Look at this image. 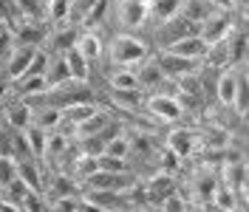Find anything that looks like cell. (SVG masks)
Segmentation results:
<instances>
[{
    "label": "cell",
    "mask_w": 249,
    "mask_h": 212,
    "mask_svg": "<svg viewBox=\"0 0 249 212\" xmlns=\"http://www.w3.org/2000/svg\"><path fill=\"white\" fill-rule=\"evenodd\" d=\"M224 187L232 190V193H244V190H247V164H244V159L227 161V170H224Z\"/></svg>",
    "instance_id": "obj_13"
},
{
    "label": "cell",
    "mask_w": 249,
    "mask_h": 212,
    "mask_svg": "<svg viewBox=\"0 0 249 212\" xmlns=\"http://www.w3.org/2000/svg\"><path fill=\"white\" fill-rule=\"evenodd\" d=\"M93 113H96L93 102H77V105H71V107L62 110V122H71V127H77L79 122H85L88 116H93Z\"/></svg>",
    "instance_id": "obj_24"
},
{
    "label": "cell",
    "mask_w": 249,
    "mask_h": 212,
    "mask_svg": "<svg viewBox=\"0 0 249 212\" xmlns=\"http://www.w3.org/2000/svg\"><path fill=\"white\" fill-rule=\"evenodd\" d=\"M144 57H147V46L130 34H119L110 46V60L116 65H139Z\"/></svg>",
    "instance_id": "obj_1"
},
{
    "label": "cell",
    "mask_w": 249,
    "mask_h": 212,
    "mask_svg": "<svg viewBox=\"0 0 249 212\" xmlns=\"http://www.w3.org/2000/svg\"><path fill=\"white\" fill-rule=\"evenodd\" d=\"M156 65H159V71L167 76V79H181V76L198 71V68H196L198 60H187V57H178V54H170V51H164Z\"/></svg>",
    "instance_id": "obj_6"
},
{
    "label": "cell",
    "mask_w": 249,
    "mask_h": 212,
    "mask_svg": "<svg viewBox=\"0 0 249 212\" xmlns=\"http://www.w3.org/2000/svg\"><path fill=\"white\" fill-rule=\"evenodd\" d=\"M88 190H105V193H127L136 178L124 170V173H110V170H93L91 176L85 178Z\"/></svg>",
    "instance_id": "obj_2"
},
{
    "label": "cell",
    "mask_w": 249,
    "mask_h": 212,
    "mask_svg": "<svg viewBox=\"0 0 249 212\" xmlns=\"http://www.w3.org/2000/svg\"><path fill=\"white\" fill-rule=\"evenodd\" d=\"M12 88L23 102H31L34 96H43L48 91L46 76H17V79H12Z\"/></svg>",
    "instance_id": "obj_11"
},
{
    "label": "cell",
    "mask_w": 249,
    "mask_h": 212,
    "mask_svg": "<svg viewBox=\"0 0 249 212\" xmlns=\"http://www.w3.org/2000/svg\"><path fill=\"white\" fill-rule=\"evenodd\" d=\"M119 20L127 29H136L147 20V0H122L119 3Z\"/></svg>",
    "instance_id": "obj_12"
},
{
    "label": "cell",
    "mask_w": 249,
    "mask_h": 212,
    "mask_svg": "<svg viewBox=\"0 0 249 212\" xmlns=\"http://www.w3.org/2000/svg\"><path fill=\"white\" fill-rule=\"evenodd\" d=\"M20 210L43 212V204H40V193H34V190H26V195H23V201H20Z\"/></svg>",
    "instance_id": "obj_36"
},
{
    "label": "cell",
    "mask_w": 249,
    "mask_h": 212,
    "mask_svg": "<svg viewBox=\"0 0 249 212\" xmlns=\"http://www.w3.org/2000/svg\"><path fill=\"white\" fill-rule=\"evenodd\" d=\"M74 193H77V184L71 181L68 176H57V178L51 181V195L65 198V195H74Z\"/></svg>",
    "instance_id": "obj_31"
},
{
    "label": "cell",
    "mask_w": 249,
    "mask_h": 212,
    "mask_svg": "<svg viewBox=\"0 0 249 212\" xmlns=\"http://www.w3.org/2000/svg\"><path fill=\"white\" fill-rule=\"evenodd\" d=\"M88 204L93 207H99V210H116L119 204H122V193H105V190H91V195H88Z\"/></svg>",
    "instance_id": "obj_25"
},
{
    "label": "cell",
    "mask_w": 249,
    "mask_h": 212,
    "mask_svg": "<svg viewBox=\"0 0 249 212\" xmlns=\"http://www.w3.org/2000/svg\"><path fill=\"white\" fill-rule=\"evenodd\" d=\"M215 9H221V12H232V0H210Z\"/></svg>",
    "instance_id": "obj_41"
},
{
    "label": "cell",
    "mask_w": 249,
    "mask_h": 212,
    "mask_svg": "<svg viewBox=\"0 0 249 212\" xmlns=\"http://www.w3.org/2000/svg\"><path fill=\"white\" fill-rule=\"evenodd\" d=\"M74 48H77V51H79V54H82L88 62H93V60H99V54H102V40H99V34L88 31V34L77 37Z\"/></svg>",
    "instance_id": "obj_20"
},
{
    "label": "cell",
    "mask_w": 249,
    "mask_h": 212,
    "mask_svg": "<svg viewBox=\"0 0 249 212\" xmlns=\"http://www.w3.org/2000/svg\"><path fill=\"white\" fill-rule=\"evenodd\" d=\"M46 3H48V0H43V6H46Z\"/></svg>",
    "instance_id": "obj_42"
},
{
    "label": "cell",
    "mask_w": 249,
    "mask_h": 212,
    "mask_svg": "<svg viewBox=\"0 0 249 212\" xmlns=\"http://www.w3.org/2000/svg\"><path fill=\"white\" fill-rule=\"evenodd\" d=\"M96 170H110V173H124L127 161L124 159H113V156H96Z\"/></svg>",
    "instance_id": "obj_34"
},
{
    "label": "cell",
    "mask_w": 249,
    "mask_h": 212,
    "mask_svg": "<svg viewBox=\"0 0 249 212\" xmlns=\"http://www.w3.org/2000/svg\"><path fill=\"white\" fill-rule=\"evenodd\" d=\"M62 57H65V65H68L71 79H77V82H88V68H91V62L85 60L77 48H68Z\"/></svg>",
    "instance_id": "obj_19"
},
{
    "label": "cell",
    "mask_w": 249,
    "mask_h": 212,
    "mask_svg": "<svg viewBox=\"0 0 249 212\" xmlns=\"http://www.w3.org/2000/svg\"><path fill=\"white\" fill-rule=\"evenodd\" d=\"M110 122L108 113H102V110H96L93 116H88L85 122H79L77 127H74V133H77V139H85V136H93V133H99L105 124Z\"/></svg>",
    "instance_id": "obj_22"
},
{
    "label": "cell",
    "mask_w": 249,
    "mask_h": 212,
    "mask_svg": "<svg viewBox=\"0 0 249 212\" xmlns=\"http://www.w3.org/2000/svg\"><path fill=\"white\" fill-rule=\"evenodd\" d=\"M34 54H37L34 46H15L9 51V57H6V76H9V79L23 76L26 68L31 65V60H34Z\"/></svg>",
    "instance_id": "obj_7"
},
{
    "label": "cell",
    "mask_w": 249,
    "mask_h": 212,
    "mask_svg": "<svg viewBox=\"0 0 249 212\" xmlns=\"http://www.w3.org/2000/svg\"><path fill=\"white\" fill-rule=\"evenodd\" d=\"M31 122H34V107H31V102H17V105H12L9 110H6V124L12 127V130H26Z\"/></svg>",
    "instance_id": "obj_14"
},
{
    "label": "cell",
    "mask_w": 249,
    "mask_h": 212,
    "mask_svg": "<svg viewBox=\"0 0 249 212\" xmlns=\"http://www.w3.org/2000/svg\"><path fill=\"white\" fill-rule=\"evenodd\" d=\"M147 110H150L159 122H178L181 113H184L181 102H178L176 96H170V93H156V96H150V99H147Z\"/></svg>",
    "instance_id": "obj_4"
},
{
    "label": "cell",
    "mask_w": 249,
    "mask_h": 212,
    "mask_svg": "<svg viewBox=\"0 0 249 212\" xmlns=\"http://www.w3.org/2000/svg\"><path fill=\"white\" fill-rule=\"evenodd\" d=\"M17 9H20V15L26 17V20H37L40 17V12L46 9L43 6V0H15Z\"/></svg>",
    "instance_id": "obj_33"
},
{
    "label": "cell",
    "mask_w": 249,
    "mask_h": 212,
    "mask_svg": "<svg viewBox=\"0 0 249 212\" xmlns=\"http://www.w3.org/2000/svg\"><path fill=\"white\" fill-rule=\"evenodd\" d=\"M60 122H62V110H57V107H43V110H34V122L31 124H37L43 130H51Z\"/></svg>",
    "instance_id": "obj_26"
},
{
    "label": "cell",
    "mask_w": 249,
    "mask_h": 212,
    "mask_svg": "<svg viewBox=\"0 0 249 212\" xmlns=\"http://www.w3.org/2000/svg\"><path fill=\"white\" fill-rule=\"evenodd\" d=\"M43 37H46V29H43L37 20H23V23H17V29L12 31L15 46H34V48H40Z\"/></svg>",
    "instance_id": "obj_8"
},
{
    "label": "cell",
    "mask_w": 249,
    "mask_h": 212,
    "mask_svg": "<svg viewBox=\"0 0 249 212\" xmlns=\"http://www.w3.org/2000/svg\"><path fill=\"white\" fill-rule=\"evenodd\" d=\"M161 212H184V204H181L176 195H170L164 204H161Z\"/></svg>",
    "instance_id": "obj_40"
},
{
    "label": "cell",
    "mask_w": 249,
    "mask_h": 212,
    "mask_svg": "<svg viewBox=\"0 0 249 212\" xmlns=\"http://www.w3.org/2000/svg\"><path fill=\"white\" fill-rule=\"evenodd\" d=\"M238 79H241V71H235V68L224 71V74L215 79V96H218L221 105H227V107L235 105V96H238Z\"/></svg>",
    "instance_id": "obj_9"
},
{
    "label": "cell",
    "mask_w": 249,
    "mask_h": 212,
    "mask_svg": "<svg viewBox=\"0 0 249 212\" xmlns=\"http://www.w3.org/2000/svg\"><path fill=\"white\" fill-rule=\"evenodd\" d=\"M74 43H77V31L74 29H62L54 34V48L60 51V54H65L68 48H74Z\"/></svg>",
    "instance_id": "obj_32"
},
{
    "label": "cell",
    "mask_w": 249,
    "mask_h": 212,
    "mask_svg": "<svg viewBox=\"0 0 249 212\" xmlns=\"http://www.w3.org/2000/svg\"><path fill=\"white\" fill-rule=\"evenodd\" d=\"M213 201H215L221 210H230V212L235 210V193H232V190H227L224 184H221V187H215V193H213Z\"/></svg>",
    "instance_id": "obj_35"
},
{
    "label": "cell",
    "mask_w": 249,
    "mask_h": 212,
    "mask_svg": "<svg viewBox=\"0 0 249 212\" xmlns=\"http://www.w3.org/2000/svg\"><path fill=\"white\" fill-rule=\"evenodd\" d=\"M190 34H198V23H193L190 17H184L181 12L170 20L161 23V31H159V40H164V46H170L181 37H190Z\"/></svg>",
    "instance_id": "obj_5"
},
{
    "label": "cell",
    "mask_w": 249,
    "mask_h": 212,
    "mask_svg": "<svg viewBox=\"0 0 249 212\" xmlns=\"http://www.w3.org/2000/svg\"><path fill=\"white\" fill-rule=\"evenodd\" d=\"M93 3H96V0H71V12H68V17H74V20H82V17L91 12Z\"/></svg>",
    "instance_id": "obj_37"
},
{
    "label": "cell",
    "mask_w": 249,
    "mask_h": 212,
    "mask_svg": "<svg viewBox=\"0 0 249 212\" xmlns=\"http://www.w3.org/2000/svg\"><path fill=\"white\" fill-rule=\"evenodd\" d=\"M108 6H110L108 0H96V3L91 6V12H88V15L82 17V23H85L88 29H93V26H99V23L105 20V15H108Z\"/></svg>",
    "instance_id": "obj_27"
},
{
    "label": "cell",
    "mask_w": 249,
    "mask_h": 212,
    "mask_svg": "<svg viewBox=\"0 0 249 212\" xmlns=\"http://www.w3.org/2000/svg\"><path fill=\"white\" fill-rule=\"evenodd\" d=\"M213 193H215V178H201V184H198V195L213 201Z\"/></svg>",
    "instance_id": "obj_39"
},
{
    "label": "cell",
    "mask_w": 249,
    "mask_h": 212,
    "mask_svg": "<svg viewBox=\"0 0 249 212\" xmlns=\"http://www.w3.org/2000/svg\"><path fill=\"white\" fill-rule=\"evenodd\" d=\"M54 210H57V212H77V210H79V201H77L74 195L57 198V204H54Z\"/></svg>",
    "instance_id": "obj_38"
},
{
    "label": "cell",
    "mask_w": 249,
    "mask_h": 212,
    "mask_svg": "<svg viewBox=\"0 0 249 212\" xmlns=\"http://www.w3.org/2000/svg\"><path fill=\"white\" fill-rule=\"evenodd\" d=\"M167 144H170V153L176 159H187L196 147V133L193 130H173Z\"/></svg>",
    "instance_id": "obj_18"
},
{
    "label": "cell",
    "mask_w": 249,
    "mask_h": 212,
    "mask_svg": "<svg viewBox=\"0 0 249 212\" xmlns=\"http://www.w3.org/2000/svg\"><path fill=\"white\" fill-rule=\"evenodd\" d=\"M93 170H96V159H93V156H85V153H82V156L77 159V167H74V178L85 184V178L91 176Z\"/></svg>",
    "instance_id": "obj_30"
},
{
    "label": "cell",
    "mask_w": 249,
    "mask_h": 212,
    "mask_svg": "<svg viewBox=\"0 0 249 212\" xmlns=\"http://www.w3.org/2000/svg\"><path fill=\"white\" fill-rule=\"evenodd\" d=\"M232 34V15L230 12H215L213 17H207L201 26H198V37H201L207 46L221 43Z\"/></svg>",
    "instance_id": "obj_3"
},
{
    "label": "cell",
    "mask_w": 249,
    "mask_h": 212,
    "mask_svg": "<svg viewBox=\"0 0 249 212\" xmlns=\"http://www.w3.org/2000/svg\"><path fill=\"white\" fill-rule=\"evenodd\" d=\"M170 54H178V57H187V60H201L204 54H207V43H204L198 34H190V37H181V40H176L167 46Z\"/></svg>",
    "instance_id": "obj_10"
},
{
    "label": "cell",
    "mask_w": 249,
    "mask_h": 212,
    "mask_svg": "<svg viewBox=\"0 0 249 212\" xmlns=\"http://www.w3.org/2000/svg\"><path fill=\"white\" fill-rule=\"evenodd\" d=\"M68 12H71V0H48L46 3V15L57 23L68 20Z\"/></svg>",
    "instance_id": "obj_28"
},
{
    "label": "cell",
    "mask_w": 249,
    "mask_h": 212,
    "mask_svg": "<svg viewBox=\"0 0 249 212\" xmlns=\"http://www.w3.org/2000/svg\"><path fill=\"white\" fill-rule=\"evenodd\" d=\"M46 85L48 88H54V85H62V82H68L71 74H68V65H65V57H54V60H48V68H46Z\"/></svg>",
    "instance_id": "obj_21"
},
{
    "label": "cell",
    "mask_w": 249,
    "mask_h": 212,
    "mask_svg": "<svg viewBox=\"0 0 249 212\" xmlns=\"http://www.w3.org/2000/svg\"><path fill=\"white\" fill-rule=\"evenodd\" d=\"M173 193H176V184H173L170 176H156L153 181L147 184V201L150 204H164Z\"/></svg>",
    "instance_id": "obj_17"
},
{
    "label": "cell",
    "mask_w": 249,
    "mask_h": 212,
    "mask_svg": "<svg viewBox=\"0 0 249 212\" xmlns=\"http://www.w3.org/2000/svg\"><path fill=\"white\" fill-rule=\"evenodd\" d=\"M181 3L184 0H147V17L164 23V20H170L181 12Z\"/></svg>",
    "instance_id": "obj_16"
},
{
    "label": "cell",
    "mask_w": 249,
    "mask_h": 212,
    "mask_svg": "<svg viewBox=\"0 0 249 212\" xmlns=\"http://www.w3.org/2000/svg\"><path fill=\"white\" fill-rule=\"evenodd\" d=\"M23 136H26V141H29V147H31V153H34V159L46 156L48 130H43V127H37V124H29V127L23 130Z\"/></svg>",
    "instance_id": "obj_23"
},
{
    "label": "cell",
    "mask_w": 249,
    "mask_h": 212,
    "mask_svg": "<svg viewBox=\"0 0 249 212\" xmlns=\"http://www.w3.org/2000/svg\"><path fill=\"white\" fill-rule=\"evenodd\" d=\"M127 153H130V141L124 136H113L105 144V156H113V159H127Z\"/></svg>",
    "instance_id": "obj_29"
},
{
    "label": "cell",
    "mask_w": 249,
    "mask_h": 212,
    "mask_svg": "<svg viewBox=\"0 0 249 212\" xmlns=\"http://www.w3.org/2000/svg\"><path fill=\"white\" fill-rule=\"evenodd\" d=\"M17 178L26 184L34 193H43V184H40V167H37V159H26V161H15Z\"/></svg>",
    "instance_id": "obj_15"
}]
</instances>
